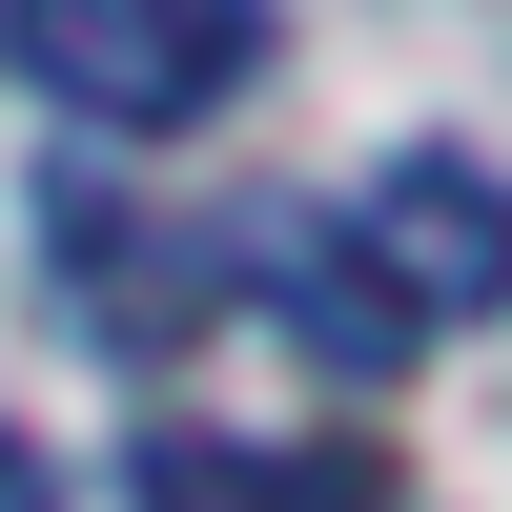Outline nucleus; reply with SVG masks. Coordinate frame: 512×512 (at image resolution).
I'll return each instance as SVG.
<instances>
[{
    "mask_svg": "<svg viewBox=\"0 0 512 512\" xmlns=\"http://www.w3.org/2000/svg\"><path fill=\"white\" fill-rule=\"evenodd\" d=\"M144 512H369V451H246V431H144Z\"/></svg>",
    "mask_w": 512,
    "mask_h": 512,
    "instance_id": "obj_3",
    "label": "nucleus"
},
{
    "mask_svg": "<svg viewBox=\"0 0 512 512\" xmlns=\"http://www.w3.org/2000/svg\"><path fill=\"white\" fill-rule=\"evenodd\" d=\"M0 62H21L41 103L164 144V123H205L246 62H267V0H0Z\"/></svg>",
    "mask_w": 512,
    "mask_h": 512,
    "instance_id": "obj_1",
    "label": "nucleus"
},
{
    "mask_svg": "<svg viewBox=\"0 0 512 512\" xmlns=\"http://www.w3.org/2000/svg\"><path fill=\"white\" fill-rule=\"evenodd\" d=\"M349 267H369V308L390 328H472V308H512V185L472 144H410L390 185L349 205Z\"/></svg>",
    "mask_w": 512,
    "mask_h": 512,
    "instance_id": "obj_2",
    "label": "nucleus"
}]
</instances>
